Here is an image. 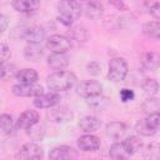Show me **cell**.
Instances as JSON below:
<instances>
[{
  "instance_id": "obj_1",
  "label": "cell",
  "mask_w": 160,
  "mask_h": 160,
  "mask_svg": "<svg viewBox=\"0 0 160 160\" xmlns=\"http://www.w3.org/2000/svg\"><path fill=\"white\" fill-rule=\"evenodd\" d=\"M82 12V6L79 0H61L58 4V19L61 24L71 25Z\"/></svg>"
},
{
  "instance_id": "obj_2",
  "label": "cell",
  "mask_w": 160,
  "mask_h": 160,
  "mask_svg": "<svg viewBox=\"0 0 160 160\" xmlns=\"http://www.w3.org/2000/svg\"><path fill=\"white\" fill-rule=\"evenodd\" d=\"M76 82V76L71 71L60 70L55 71L46 78V85L54 91H66L71 89Z\"/></svg>"
},
{
  "instance_id": "obj_3",
  "label": "cell",
  "mask_w": 160,
  "mask_h": 160,
  "mask_svg": "<svg viewBox=\"0 0 160 160\" xmlns=\"http://www.w3.org/2000/svg\"><path fill=\"white\" fill-rule=\"evenodd\" d=\"M128 72H129V66L124 59L114 58L110 60L109 70H108V79L109 80H111L114 82L122 81V80H125Z\"/></svg>"
},
{
  "instance_id": "obj_4",
  "label": "cell",
  "mask_w": 160,
  "mask_h": 160,
  "mask_svg": "<svg viewBox=\"0 0 160 160\" xmlns=\"http://www.w3.org/2000/svg\"><path fill=\"white\" fill-rule=\"evenodd\" d=\"M75 91L79 96L88 100V99L101 95L102 85L96 80H85V81H81L80 84H78Z\"/></svg>"
},
{
  "instance_id": "obj_5",
  "label": "cell",
  "mask_w": 160,
  "mask_h": 160,
  "mask_svg": "<svg viewBox=\"0 0 160 160\" xmlns=\"http://www.w3.org/2000/svg\"><path fill=\"white\" fill-rule=\"evenodd\" d=\"M46 49H49L51 52H58V54H65L71 49V41L69 38L64 35H51L46 40Z\"/></svg>"
},
{
  "instance_id": "obj_6",
  "label": "cell",
  "mask_w": 160,
  "mask_h": 160,
  "mask_svg": "<svg viewBox=\"0 0 160 160\" xmlns=\"http://www.w3.org/2000/svg\"><path fill=\"white\" fill-rule=\"evenodd\" d=\"M42 155H44V150L40 145L35 142H26L20 148L15 158L21 160H38L41 159Z\"/></svg>"
},
{
  "instance_id": "obj_7",
  "label": "cell",
  "mask_w": 160,
  "mask_h": 160,
  "mask_svg": "<svg viewBox=\"0 0 160 160\" xmlns=\"http://www.w3.org/2000/svg\"><path fill=\"white\" fill-rule=\"evenodd\" d=\"M12 94L15 96H21V98H36L41 94H44L42 86L35 84H16L12 86Z\"/></svg>"
},
{
  "instance_id": "obj_8",
  "label": "cell",
  "mask_w": 160,
  "mask_h": 160,
  "mask_svg": "<svg viewBox=\"0 0 160 160\" xmlns=\"http://www.w3.org/2000/svg\"><path fill=\"white\" fill-rule=\"evenodd\" d=\"M60 102V95L56 92H48V94H41L36 98H34L32 104L38 109H50L54 108Z\"/></svg>"
},
{
  "instance_id": "obj_9",
  "label": "cell",
  "mask_w": 160,
  "mask_h": 160,
  "mask_svg": "<svg viewBox=\"0 0 160 160\" xmlns=\"http://www.w3.org/2000/svg\"><path fill=\"white\" fill-rule=\"evenodd\" d=\"M20 38L29 44H40L45 39V30L41 26H31L22 30Z\"/></svg>"
},
{
  "instance_id": "obj_10",
  "label": "cell",
  "mask_w": 160,
  "mask_h": 160,
  "mask_svg": "<svg viewBox=\"0 0 160 160\" xmlns=\"http://www.w3.org/2000/svg\"><path fill=\"white\" fill-rule=\"evenodd\" d=\"M79 152L71 146L68 145H61L55 149H52L49 154V158L52 160H71V159H78Z\"/></svg>"
},
{
  "instance_id": "obj_11",
  "label": "cell",
  "mask_w": 160,
  "mask_h": 160,
  "mask_svg": "<svg viewBox=\"0 0 160 160\" xmlns=\"http://www.w3.org/2000/svg\"><path fill=\"white\" fill-rule=\"evenodd\" d=\"M140 65L146 71H155L160 68V52L148 51L140 56Z\"/></svg>"
},
{
  "instance_id": "obj_12",
  "label": "cell",
  "mask_w": 160,
  "mask_h": 160,
  "mask_svg": "<svg viewBox=\"0 0 160 160\" xmlns=\"http://www.w3.org/2000/svg\"><path fill=\"white\" fill-rule=\"evenodd\" d=\"M82 12L91 20H98L102 15V5L96 0H85L81 2Z\"/></svg>"
},
{
  "instance_id": "obj_13",
  "label": "cell",
  "mask_w": 160,
  "mask_h": 160,
  "mask_svg": "<svg viewBox=\"0 0 160 160\" xmlns=\"http://www.w3.org/2000/svg\"><path fill=\"white\" fill-rule=\"evenodd\" d=\"M39 122V114L35 110H26L24 111L18 119V128L22 130H29L30 128L35 126Z\"/></svg>"
},
{
  "instance_id": "obj_14",
  "label": "cell",
  "mask_w": 160,
  "mask_h": 160,
  "mask_svg": "<svg viewBox=\"0 0 160 160\" xmlns=\"http://www.w3.org/2000/svg\"><path fill=\"white\" fill-rule=\"evenodd\" d=\"M78 146L82 151H96L100 148V140L98 136L91 135V134H85L78 139Z\"/></svg>"
},
{
  "instance_id": "obj_15",
  "label": "cell",
  "mask_w": 160,
  "mask_h": 160,
  "mask_svg": "<svg viewBox=\"0 0 160 160\" xmlns=\"http://www.w3.org/2000/svg\"><path fill=\"white\" fill-rule=\"evenodd\" d=\"M11 5L16 11L22 14H29V12L36 11L40 8L41 1L40 0H12Z\"/></svg>"
},
{
  "instance_id": "obj_16",
  "label": "cell",
  "mask_w": 160,
  "mask_h": 160,
  "mask_svg": "<svg viewBox=\"0 0 160 160\" xmlns=\"http://www.w3.org/2000/svg\"><path fill=\"white\" fill-rule=\"evenodd\" d=\"M48 65L56 70V71H60V70H65L68 66H69V59L65 54H58V52H52L49 58H48Z\"/></svg>"
},
{
  "instance_id": "obj_17",
  "label": "cell",
  "mask_w": 160,
  "mask_h": 160,
  "mask_svg": "<svg viewBox=\"0 0 160 160\" xmlns=\"http://www.w3.org/2000/svg\"><path fill=\"white\" fill-rule=\"evenodd\" d=\"M125 132H126V125L124 122H120V121H112L105 126L106 136L115 139V140L122 138L125 135Z\"/></svg>"
},
{
  "instance_id": "obj_18",
  "label": "cell",
  "mask_w": 160,
  "mask_h": 160,
  "mask_svg": "<svg viewBox=\"0 0 160 160\" xmlns=\"http://www.w3.org/2000/svg\"><path fill=\"white\" fill-rule=\"evenodd\" d=\"M101 126V121L100 119L95 118V116H84L82 119H80L79 121V128L88 134L95 132L96 130H99Z\"/></svg>"
},
{
  "instance_id": "obj_19",
  "label": "cell",
  "mask_w": 160,
  "mask_h": 160,
  "mask_svg": "<svg viewBox=\"0 0 160 160\" xmlns=\"http://www.w3.org/2000/svg\"><path fill=\"white\" fill-rule=\"evenodd\" d=\"M50 116L56 121V122H68L69 120L72 119L74 114L72 111L66 108V106H58V108H54L51 111H50Z\"/></svg>"
},
{
  "instance_id": "obj_20",
  "label": "cell",
  "mask_w": 160,
  "mask_h": 160,
  "mask_svg": "<svg viewBox=\"0 0 160 160\" xmlns=\"http://www.w3.org/2000/svg\"><path fill=\"white\" fill-rule=\"evenodd\" d=\"M24 55L29 61L36 62L44 56V49L40 44H29L24 50Z\"/></svg>"
},
{
  "instance_id": "obj_21",
  "label": "cell",
  "mask_w": 160,
  "mask_h": 160,
  "mask_svg": "<svg viewBox=\"0 0 160 160\" xmlns=\"http://www.w3.org/2000/svg\"><path fill=\"white\" fill-rule=\"evenodd\" d=\"M15 79L20 84H35L39 79V75L34 69H21L18 71Z\"/></svg>"
},
{
  "instance_id": "obj_22",
  "label": "cell",
  "mask_w": 160,
  "mask_h": 160,
  "mask_svg": "<svg viewBox=\"0 0 160 160\" xmlns=\"http://www.w3.org/2000/svg\"><path fill=\"white\" fill-rule=\"evenodd\" d=\"M109 155L110 158L115 159V160H122V159H128L130 158L131 155L129 154L124 141H120V142H115L111 145L110 148V151H109Z\"/></svg>"
},
{
  "instance_id": "obj_23",
  "label": "cell",
  "mask_w": 160,
  "mask_h": 160,
  "mask_svg": "<svg viewBox=\"0 0 160 160\" xmlns=\"http://www.w3.org/2000/svg\"><path fill=\"white\" fill-rule=\"evenodd\" d=\"M142 32L148 38L160 39V21L159 20H154V21L145 22L142 25Z\"/></svg>"
},
{
  "instance_id": "obj_24",
  "label": "cell",
  "mask_w": 160,
  "mask_h": 160,
  "mask_svg": "<svg viewBox=\"0 0 160 160\" xmlns=\"http://www.w3.org/2000/svg\"><path fill=\"white\" fill-rule=\"evenodd\" d=\"M124 144H125V146H126V149H128V151H129L130 155H134L135 152H138L141 149V146H142L141 139L138 138V136H135V135L126 138L124 140Z\"/></svg>"
},
{
  "instance_id": "obj_25",
  "label": "cell",
  "mask_w": 160,
  "mask_h": 160,
  "mask_svg": "<svg viewBox=\"0 0 160 160\" xmlns=\"http://www.w3.org/2000/svg\"><path fill=\"white\" fill-rule=\"evenodd\" d=\"M142 156L150 160H160V142H150L144 150Z\"/></svg>"
},
{
  "instance_id": "obj_26",
  "label": "cell",
  "mask_w": 160,
  "mask_h": 160,
  "mask_svg": "<svg viewBox=\"0 0 160 160\" xmlns=\"http://www.w3.org/2000/svg\"><path fill=\"white\" fill-rule=\"evenodd\" d=\"M18 71H19V70L16 69V66H15L14 64L4 62V64H1V68H0V78H1V80L6 81V80H9L10 78L16 76Z\"/></svg>"
},
{
  "instance_id": "obj_27",
  "label": "cell",
  "mask_w": 160,
  "mask_h": 160,
  "mask_svg": "<svg viewBox=\"0 0 160 160\" xmlns=\"http://www.w3.org/2000/svg\"><path fill=\"white\" fill-rule=\"evenodd\" d=\"M0 129H1V132L4 135H9V134L12 132L14 121H12L11 115H9V114H1V116H0Z\"/></svg>"
},
{
  "instance_id": "obj_28",
  "label": "cell",
  "mask_w": 160,
  "mask_h": 160,
  "mask_svg": "<svg viewBox=\"0 0 160 160\" xmlns=\"http://www.w3.org/2000/svg\"><path fill=\"white\" fill-rule=\"evenodd\" d=\"M135 131L141 136H152L156 132L146 124V120H139L135 124Z\"/></svg>"
},
{
  "instance_id": "obj_29",
  "label": "cell",
  "mask_w": 160,
  "mask_h": 160,
  "mask_svg": "<svg viewBox=\"0 0 160 160\" xmlns=\"http://www.w3.org/2000/svg\"><path fill=\"white\" fill-rule=\"evenodd\" d=\"M142 90H144L148 95L152 96V95H155V94L159 91V82H158L155 79H146V80L142 82Z\"/></svg>"
},
{
  "instance_id": "obj_30",
  "label": "cell",
  "mask_w": 160,
  "mask_h": 160,
  "mask_svg": "<svg viewBox=\"0 0 160 160\" xmlns=\"http://www.w3.org/2000/svg\"><path fill=\"white\" fill-rule=\"evenodd\" d=\"M145 120H146V124H148L152 130L160 131V112H159V111L150 112Z\"/></svg>"
},
{
  "instance_id": "obj_31",
  "label": "cell",
  "mask_w": 160,
  "mask_h": 160,
  "mask_svg": "<svg viewBox=\"0 0 160 160\" xmlns=\"http://www.w3.org/2000/svg\"><path fill=\"white\" fill-rule=\"evenodd\" d=\"M134 96H135V94H134V91H132L131 89L124 88V89H121V91H120V99H121L124 102H128V101L132 100Z\"/></svg>"
},
{
  "instance_id": "obj_32",
  "label": "cell",
  "mask_w": 160,
  "mask_h": 160,
  "mask_svg": "<svg viewBox=\"0 0 160 160\" xmlns=\"http://www.w3.org/2000/svg\"><path fill=\"white\" fill-rule=\"evenodd\" d=\"M86 69H88V72L91 74V75H100L101 74V65L96 61H92V62L88 64Z\"/></svg>"
},
{
  "instance_id": "obj_33",
  "label": "cell",
  "mask_w": 160,
  "mask_h": 160,
  "mask_svg": "<svg viewBox=\"0 0 160 160\" xmlns=\"http://www.w3.org/2000/svg\"><path fill=\"white\" fill-rule=\"evenodd\" d=\"M149 11L156 20H160V1H154L149 6Z\"/></svg>"
},
{
  "instance_id": "obj_34",
  "label": "cell",
  "mask_w": 160,
  "mask_h": 160,
  "mask_svg": "<svg viewBox=\"0 0 160 160\" xmlns=\"http://www.w3.org/2000/svg\"><path fill=\"white\" fill-rule=\"evenodd\" d=\"M0 51H1V64H4V62H6V60L10 58V55H11V52H10V49L8 48V45L6 44H1V46H0Z\"/></svg>"
},
{
  "instance_id": "obj_35",
  "label": "cell",
  "mask_w": 160,
  "mask_h": 160,
  "mask_svg": "<svg viewBox=\"0 0 160 160\" xmlns=\"http://www.w3.org/2000/svg\"><path fill=\"white\" fill-rule=\"evenodd\" d=\"M0 24H1V28H0V32H4L6 30V26H8V19L5 15H1L0 16Z\"/></svg>"
},
{
  "instance_id": "obj_36",
  "label": "cell",
  "mask_w": 160,
  "mask_h": 160,
  "mask_svg": "<svg viewBox=\"0 0 160 160\" xmlns=\"http://www.w3.org/2000/svg\"><path fill=\"white\" fill-rule=\"evenodd\" d=\"M109 2H110L111 5H114V6H116V9H119V10H121V9H124V8H125V5H124L122 0H110Z\"/></svg>"
}]
</instances>
